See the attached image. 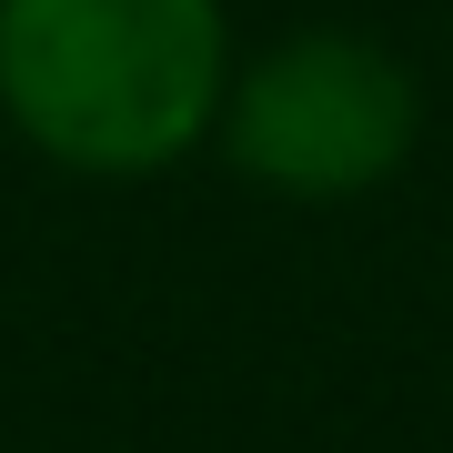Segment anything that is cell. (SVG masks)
<instances>
[{
    "label": "cell",
    "instance_id": "cell-1",
    "mask_svg": "<svg viewBox=\"0 0 453 453\" xmlns=\"http://www.w3.org/2000/svg\"><path fill=\"white\" fill-rule=\"evenodd\" d=\"M222 0H0V111L50 162L131 181L222 121Z\"/></svg>",
    "mask_w": 453,
    "mask_h": 453
},
{
    "label": "cell",
    "instance_id": "cell-2",
    "mask_svg": "<svg viewBox=\"0 0 453 453\" xmlns=\"http://www.w3.org/2000/svg\"><path fill=\"white\" fill-rule=\"evenodd\" d=\"M423 142V91L383 41L353 31H303L262 50L222 91V151L232 172L282 202H353L403 172Z\"/></svg>",
    "mask_w": 453,
    "mask_h": 453
}]
</instances>
